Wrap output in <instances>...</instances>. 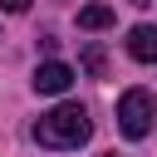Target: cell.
<instances>
[{
	"label": "cell",
	"instance_id": "6da1fadb",
	"mask_svg": "<svg viewBox=\"0 0 157 157\" xmlns=\"http://www.w3.org/2000/svg\"><path fill=\"white\" fill-rule=\"evenodd\" d=\"M88 132H93V123H88V108H83V103H59V108H49V113L34 123V142H39V147H54V152L83 147Z\"/></svg>",
	"mask_w": 157,
	"mask_h": 157
},
{
	"label": "cell",
	"instance_id": "7a4b0ae2",
	"mask_svg": "<svg viewBox=\"0 0 157 157\" xmlns=\"http://www.w3.org/2000/svg\"><path fill=\"white\" fill-rule=\"evenodd\" d=\"M152 118H157V108H152V93L147 88H128L123 98H118V132L123 137H147L152 132Z\"/></svg>",
	"mask_w": 157,
	"mask_h": 157
},
{
	"label": "cell",
	"instance_id": "3957f363",
	"mask_svg": "<svg viewBox=\"0 0 157 157\" xmlns=\"http://www.w3.org/2000/svg\"><path fill=\"white\" fill-rule=\"evenodd\" d=\"M69 83H74V69H69V64H59V59H44V64L34 69V93L59 98V93H69Z\"/></svg>",
	"mask_w": 157,
	"mask_h": 157
},
{
	"label": "cell",
	"instance_id": "277c9868",
	"mask_svg": "<svg viewBox=\"0 0 157 157\" xmlns=\"http://www.w3.org/2000/svg\"><path fill=\"white\" fill-rule=\"evenodd\" d=\"M128 54L137 64H157V25H132L128 29Z\"/></svg>",
	"mask_w": 157,
	"mask_h": 157
},
{
	"label": "cell",
	"instance_id": "5b68a950",
	"mask_svg": "<svg viewBox=\"0 0 157 157\" xmlns=\"http://www.w3.org/2000/svg\"><path fill=\"white\" fill-rule=\"evenodd\" d=\"M78 25H83V29H108V25H113V10H108V5H83V10H78Z\"/></svg>",
	"mask_w": 157,
	"mask_h": 157
},
{
	"label": "cell",
	"instance_id": "8992f818",
	"mask_svg": "<svg viewBox=\"0 0 157 157\" xmlns=\"http://www.w3.org/2000/svg\"><path fill=\"white\" fill-rule=\"evenodd\" d=\"M83 69H88L93 78L103 74V49H98V44H88V49H83Z\"/></svg>",
	"mask_w": 157,
	"mask_h": 157
},
{
	"label": "cell",
	"instance_id": "52a82bcc",
	"mask_svg": "<svg viewBox=\"0 0 157 157\" xmlns=\"http://www.w3.org/2000/svg\"><path fill=\"white\" fill-rule=\"evenodd\" d=\"M0 10H5V15H25V10H29V0H0Z\"/></svg>",
	"mask_w": 157,
	"mask_h": 157
},
{
	"label": "cell",
	"instance_id": "ba28073f",
	"mask_svg": "<svg viewBox=\"0 0 157 157\" xmlns=\"http://www.w3.org/2000/svg\"><path fill=\"white\" fill-rule=\"evenodd\" d=\"M108 157H118V152H108Z\"/></svg>",
	"mask_w": 157,
	"mask_h": 157
}]
</instances>
